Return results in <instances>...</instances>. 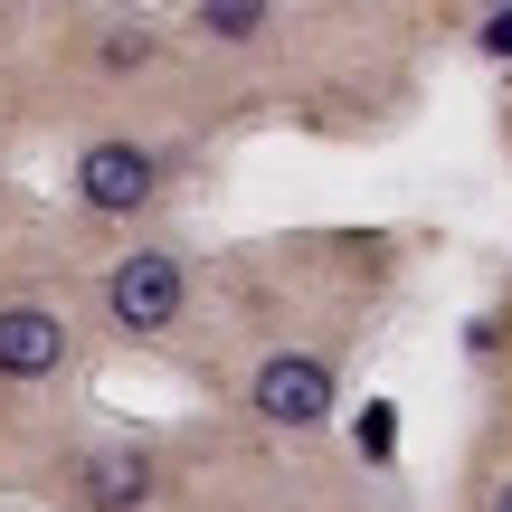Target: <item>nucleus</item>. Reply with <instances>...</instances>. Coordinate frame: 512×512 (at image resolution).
I'll list each match as a JSON object with an SVG mask.
<instances>
[{"instance_id": "1", "label": "nucleus", "mask_w": 512, "mask_h": 512, "mask_svg": "<svg viewBox=\"0 0 512 512\" xmlns=\"http://www.w3.org/2000/svg\"><path fill=\"white\" fill-rule=\"evenodd\" d=\"M181 304H190V275H181V256H162V247L124 256V266L105 275V313H114V332H133V342L171 332V323H181Z\"/></svg>"}, {"instance_id": "2", "label": "nucleus", "mask_w": 512, "mask_h": 512, "mask_svg": "<svg viewBox=\"0 0 512 512\" xmlns=\"http://www.w3.org/2000/svg\"><path fill=\"white\" fill-rule=\"evenodd\" d=\"M247 408L266 427H323L332 418V361L323 351H266L247 380Z\"/></svg>"}, {"instance_id": "3", "label": "nucleus", "mask_w": 512, "mask_h": 512, "mask_svg": "<svg viewBox=\"0 0 512 512\" xmlns=\"http://www.w3.org/2000/svg\"><path fill=\"white\" fill-rule=\"evenodd\" d=\"M152 190H162V162H152L143 143H86L76 152V200H86L95 219H133Z\"/></svg>"}, {"instance_id": "4", "label": "nucleus", "mask_w": 512, "mask_h": 512, "mask_svg": "<svg viewBox=\"0 0 512 512\" xmlns=\"http://www.w3.org/2000/svg\"><path fill=\"white\" fill-rule=\"evenodd\" d=\"M67 370V323L48 304H0V380H48Z\"/></svg>"}, {"instance_id": "5", "label": "nucleus", "mask_w": 512, "mask_h": 512, "mask_svg": "<svg viewBox=\"0 0 512 512\" xmlns=\"http://www.w3.org/2000/svg\"><path fill=\"white\" fill-rule=\"evenodd\" d=\"M152 494V456L143 446H105V456H86V475H76V512H133Z\"/></svg>"}, {"instance_id": "6", "label": "nucleus", "mask_w": 512, "mask_h": 512, "mask_svg": "<svg viewBox=\"0 0 512 512\" xmlns=\"http://www.w3.org/2000/svg\"><path fill=\"white\" fill-rule=\"evenodd\" d=\"M351 446H361V465H389V456H399V408L370 399L361 418H351Z\"/></svg>"}, {"instance_id": "7", "label": "nucleus", "mask_w": 512, "mask_h": 512, "mask_svg": "<svg viewBox=\"0 0 512 512\" xmlns=\"http://www.w3.org/2000/svg\"><path fill=\"white\" fill-rule=\"evenodd\" d=\"M266 19H275L266 0H209V10H200V29H209V38H228V48H238V38H256V29H266Z\"/></svg>"}, {"instance_id": "8", "label": "nucleus", "mask_w": 512, "mask_h": 512, "mask_svg": "<svg viewBox=\"0 0 512 512\" xmlns=\"http://www.w3.org/2000/svg\"><path fill=\"white\" fill-rule=\"evenodd\" d=\"M143 57H152L143 29H105V67H143Z\"/></svg>"}, {"instance_id": "9", "label": "nucleus", "mask_w": 512, "mask_h": 512, "mask_svg": "<svg viewBox=\"0 0 512 512\" xmlns=\"http://www.w3.org/2000/svg\"><path fill=\"white\" fill-rule=\"evenodd\" d=\"M475 48H484V57H503V67H512V10H484V29H475Z\"/></svg>"}, {"instance_id": "10", "label": "nucleus", "mask_w": 512, "mask_h": 512, "mask_svg": "<svg viewBox=\"0 0 512 512\" xmlns=\"http://www.w3.org/2000/svg\"><path fill=\"white\" fill-rule=\"evenodd\" d=\"M494 512H512V484H503V494H494Z\"/></svg>"}]
</instances>
